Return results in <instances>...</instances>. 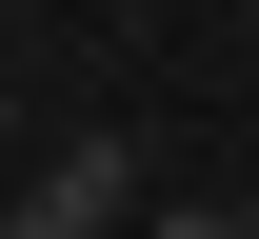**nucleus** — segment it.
Masks as SVG:
<instances>
[{
	"instance_id": "obj_1",
	"label": "nucleus",
	"mask_w": 259,
	"mask_h": 239,
	"mask_svg": "<svg viewBox=\"0 0 259 239\" xmlns=\"http://www.w3.org/2000/svg\"><path fill=\"white\" fill-rule=\"evenodd\" d=\"M120 219H140V160H120V139H60V179L0 200V239H120Z\"/></svg>"
},
{
	"instance_id": "obj_2",
	"label": "nucleus",
	"mask_w": 259,
	"mask_h": 239,
	"mask_svg": "<svg viewBox=\"0 0 259 239\" xmlns=\"http://www.w3.org/2000/svg\"><path fill=\"white\" fill-rule=\"evenodd\" d=\"M140 239H239V219H199V200H180V219H140Z\"/></svg>"
}]
</instances>
